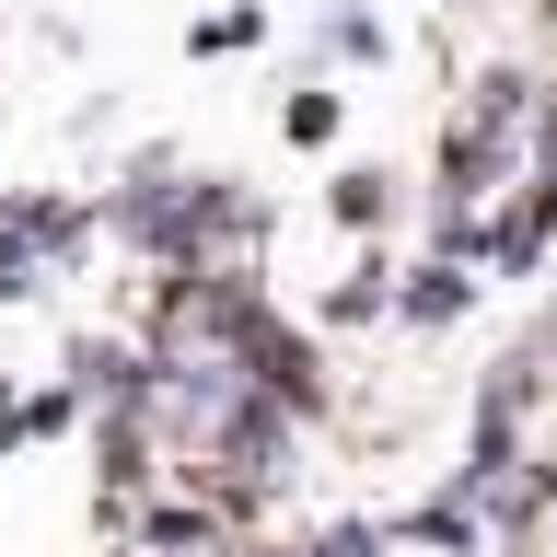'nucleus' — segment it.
I'll return each mask as SVG.
<instances>
[{
    "label": "nucleus",
    "mask_w": 557,
    "mask_h": 557,
    "mask_svg": "<svg viewBox=\"0 0 557 557\" xmlns=\"http://www.w3.org/2000/svg\"><path fill=\"white\" fill-rule=\"evenodd\" d=\"M407 313H418V325H442V313H465V268H418Z\"/></svg>",
    "instance_id": "nucleus-1"
},
{
    "label": "nucleus",
    "mask_w": 557,
    "mask_h": 557,
    "mask_svg": "<svg viewBox=\"0 0 557 557\" xmlns=\"http://www.w3.org/2000/svg\"><path fill=\"white\" fill-rule=\"evenodd\" d=\"M546 534H557V487H546Z\"/></svg>",
    "instance_id": "nucleus-2"
},
{
    "label": "nucleus",
    "mask_w": 557,
    "mask_h": 557,
    "mask_svg": "<svg viewBox=\"0 0 557 557\" xmlns=\"http://www.w3.org/2000/svg\"><path fill=\"white\" fill-rule=\"evenodd\" d=\"M546 151H557V116H546Z\"/></svg>",
    "instance_id": "nucleus-3"
}]
</instances>
